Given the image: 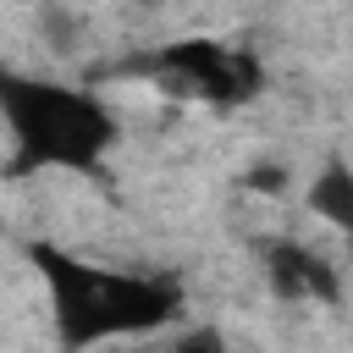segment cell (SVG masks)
<instances>
[{"label":"cell","instance_id":"cell-1","mask_svg":"<svg viewBox=\"0 0 353 353\" xmlns=\"http://www.w3.org/2000/svg\"><path fill=\"white\" fill-rule=\"evenodd\" d=\"M22 254H28V265H33L39 287H44L50 331H55V342L66 353L160 336L188 309L182 281L165 276V270L83 259V254H72V248H61L50 237H28Z\"/></svg>","mask_w":353,"mask_h":353},{"label":"cell","instance_id":"cell-2","mask_svg":"<svg viewBox=\"0 0 353 353\" xmlns=\"http://www.w3.org/2000/svg\"><path fill=\"white\" fill-rule=\"evenodd\" d=\"M0 127H6L0 182H28L50 171L99 176L121 143L116 110L88 83L39 77L6 61H0Z\"/></svg>","mask_w":353,"mask_h":353},{"label":"cell","instance_id":"cell-3","mask_svg":"<svg viewBox=\"0 0 353 353\" xmlns=\"http://www.w3.org/2000/svg\"><path fill=\"white\" fill-rule=\"evenodd\" d=\"M121 77H143L171 99H193L210 110H243L265 94V61L254 44L215 39V33H188L165 39L143 55H127L116 66Z\"/></svg>","mask_w":353,"mask_h":353},{"label":"cell","instance_id":"cell-4","mask_svg":"<svg viewBox=\"0 0 353 353\" xmlns=\"http://www.w3.org/2000/svg\"><path fill=\"white\" fill-rule=\"evenodd\" d=\"M254 259H259V281H265L270 298L309 303V309H336L342 303V270L320 248H309L303 237H259Z\"/></svg>","mask_w":353,"mask_h":353},{"label":"cell","instance_id":"cell-5","mask_svg":"<svg viewBox=\"0 0 353 353\" xmlns=\"http://www.w3.org/2000/svg\"><path fill=\"white\" fill-rule=\"evenodd\" d=\"M303 210H309L314 221H325L331 232L353 237V160L325 154V160L314 165L309 188H303Z\"/></svg>","mask_w":353,"mask_h":353},{"label":"cell","instance_id":"cell-6","mask_svg":"<svg viewBox=\"0 0 353 353\" xmlns=\"http://www.w3.org/2000/svg\"><path fill=\"white\" fill-rule=\"evenodd\" d=\"M154 353H226V336L215 325H182L176 336H165Z\"/></svg>","mask_w":353,"mask_h":353},{"label":"cell","instance_id":"cell-7","mask_svg":"<svg viewBox=\"0 0 353 353\" xmlns=\"http://www.w3.org/2000/svg\"><path fill=\"white\" fill-rule=\"evenodd\" d=\"M248 188H281V171H276V165H270V171L259 165V171H248Z\"/></svg>","mask_w":353,"mask_h":353}]
</instances>
